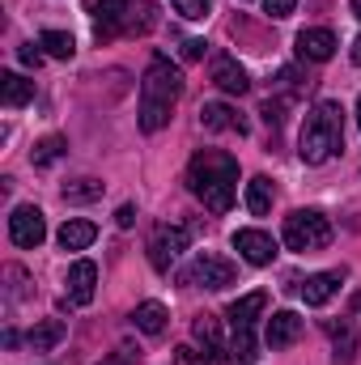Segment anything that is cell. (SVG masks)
Masks as SVG:
<instances>
[{"instance_id":"cell-1","label":"cell","mask_w":361,"mask_h":365,"mask_svg":"<svg viewBox=\"0 0 361 365\" xmlns=\"http://www.w3.org/2000/svg\"><path fill=\"white\" fill-rule=\"evenodd\" d=\"M187 182L195 191V200L208 208V212H230L234 195H238V162L230 153H217V149H204L191 158V170Z\"/></svg>"},{"instance_id":"cell-2","label":"cell","mask_w":361,"mask_h":365,"mask_svg":"<svg viewBox=\"0 0 361 365\" xmlns=\"http://www.w3.org/2000/svg\"><path fill=\"white\" fill-rule=\"evenodd\" d=\"M179 93H183V73L166 56H153V64L141 77V110H136L141 132H162L171 123V110H175Z\"/></svg>"},{"instance_id":"cell-3","label":"cell","mask_w":361,"mask_h":365,"mask_svg":"<svg viewBox=\"0 0 361 365\" xmlns=\"http://www.w3.org/2000/svg\"><path fill=\"white\" fill-rule=\"evenodd\" d=\"M340 149H345V110H340L336 98H323V102L306 115V123H302L298 153H302L306 166H323V162H332Z\"/></svg>"},{"instance_id":"cell-4","label":"cell","mask_w":361,"mask_h":365,"mask_svg":"<svg viewBox=\"0 0 361 365\" xmlns=\"http://www.w3.org/2000/svg\"><path fill=\"white\" fill-rule=\"evenodd\" d=\"M153 26V4L149 0H98L93 4V34L115 38V34H145Z\"/></svg>"},{"instance_id":"cell-5","label":"cell","mask_w":361,"mask_h":365,"mask_svg":"<svg viewBox=\"0 0 361 365\" xmlns=\"http://www.w3.org/2000/svg\"><path fill=\"white\" fill-rule=\"evenodd\" d=\"M280 238H285V247H289V251L310 255V251H323V247L332 242V225H327V217H323V212H315V208H298V212H289V217H285Z\"/></svg>"},{"instance_id":"cell-6","label":"cell","mask_w":361,"mask_h":365,"mask_svg":"<svg viewBox=\"0 0 361 365\" xmlns=\"http://www.w3.org/2000/svg\"><path fill=\"white\" fill-rule=\"evenodd\" d=\"M234 276H238V268H234L230 259H221V255H195V264L183 272V284H195V289H225V284H234Z\"/></svg>"},{"instance_id":"cell-7","label":"cell","mask_w":361,"mask_h":365,"mask_svg":"<svg viewBox=\"0 0 361 365\" xmlns=\"http://www.w3.org/2000/svg\"><path fill=\"white\" fill-rule=\"evenodd\" d=\"M9 238H13V247L34 251V247L47 238V221H43V212H39L34 204H17L13 217H9Z\"/></svg>"},{"instance_id":"cell-8","label":"cell","mask_w":361,"mask_h":365,"mask_svg":"<svg viewBox=\"0 0 361 365\" xmlns=\"http://www.w3.org/2000/svg\"><path fill=\"white\" fill-rule=\"evenodd\" d=\"M187 242H191L187 225H162V230L149 238V264H153L158 272H171V264L187 251Z\"/></svg>"},{"instance_id":"cell-9","label":"cell","mask_w":361,"mask_h":365,"mask_svg":"<svg viewBox=\"0 0 361 365\" xmlns=\"http://www.w3.org/2000/svg\"><path fill=\"white\" fill-rule=\"evenodd\" d=\"M234 251H238L247 264L268 268L272 259H276V238L264 234V230H238V234H234Z\"/></svg>"},{"instance_id":"cell-10","label":"cell","mask_w":361,"mask_h":365,"mask_svg":"<svg viewBox=\"0 0 361 365\" xmlns=\"http://www.w3.org/2000/svg\"><path fill=\"white\" fill-rule=\"evenodd\" d=\"M298 56H302V60H310V64L332 60V56H336V34H332V30H323V26L302 30V34H298Z\"/></svg>"},{"instance_id":"cell-11","label":"cell","mask_w":361,"mask_h":365,"mask_svg":"<svg viewBox=\"0 0 361 365\" xmlns=\"http://www.w3.org/2000/svg\"><path fill=\"white\" fill-rule=\"evenodd\" d=\"M213 86L221 93H247L251 90V77H247V68L234 56H217L213 60Z\"/></svg>"},{"instance_id":"cell-12","label":"cell","mask_w":361,"mask_h":365,"mask_svg":"<svg viewBox=\"0 0 361 365\" xmlns=\"http://www.w3.org/2000/svg\"><path fill=\"white\" fill-rule=\"evenodd\" d=\"M68 302L73 306H90L93 302V289H98V268H93L90 259H77L73 268H68Z\"/></svg>"},{"instance_id":"cell-13","label":"cell","mask_w":361,"mask_h":365,"mask_svg":"<svg viewBox=\"0 0 361 365\" xmlns=\"http://www.w3.org/2000/svg\"><path fill=\"white\" fill-rule=\"evenodd\" d=\"M200 128L204 132H247V123L238 119V110H230L225 102H204L200 106Z\"/></svg>"},{"instance_id":"cell-14","label":"cell","mask_w":361,"mask_h":365,"mask_svg":"<svg viewBox=\"0 0 361 365\" xmlns=\"http://www.w3.org/2000/svg\"><path fill=\"white\" fill-rule=\"evenodd\" d=\"M336 289H340V272H315L302 284V302L306 306H327L336 297Z\"/></svg>"},{"instance_id":"cell-15","label":"cell","mask_w":361,"mask_h":365,"mask_svg":"<svg viewBox=\"0 0 361 365\" xmlns=\"http://www.w3.org/2000/svg\"><path fill=\"white\" fill-rule=\"evenodd\" d=\"M298 336H302V319L293 310H276L268 319V344L272 349H289Z\"/></svg>"},{"instance_id":"cell-16","label":"cell","mask_w":361,"mask_h":365,"mask_svg":"<svg viewBox=\"0 0 361 365\" xmlns=\"http://www.w3.org/2000/svg\"><path fill=\"white\" fill-rule=\"evenodd\" d=\"M264 306H268V297H264V293H247V297H238V302H230V310H225V319H230L234 327H255V319L264 314Z\"/></svg>"},{"instance_id":"cell-17","label":"cell","mask_w":361,"mask_h":365,"mask_svg":"<svg viewBox=\"0 0 361 365\" xmlns=\"http://www.w3.org/2000/svg\"><path fill=\"white\" fill-rule=\"evenodd\" d=\"M30 98H34V81H26L21 73H0V102H4L9 110L26 106Z\"/></svg>"},{"instance_id":"cell-18","label":"cell","mask_w":361,"mask_h":365,"mask_svg":"<svg viewBox=\"0 0 361 365\" xmlns=\"http://www.w3.org/2000/svg\"><path fill=\"white\" fill-rule=\"evenodd\" d=\"M64 336H68L64 319H43V323H34V327H30V349H34V353H51Z\"/></svg>"},{"instance_id":"cell-19","label":"cell","mask_w":361,"mask_h":365,"mask_svg":"<svg viewBox=\"0 0 361 365\" xmlns=\"http://www.w3.org/2000/svg\"><path fill=\"white\" fill-rule=\"evenodd\" d=\"M56 238H60L64 251H86L93 238H98V230H93V221H81V217H77V221H64Z\"/></svg>"},{"instance_id":"cell-20","label":"cell","mask_w":361,"mask_h":365,"mask_svg":"<svg viewBox=\"0 0 361 365\" xmlns=\"http://www.w3.org/2000/svg\"><path fill=\"white\" fill-rule=\"evenodd\" d=\"M166 319H171V314H166L162 302H141V306L132 310V323H136L145 336H162V331H166Z\"/></svg>"},{"instance_id":"cell-21","label":"cell","mask_w":361,"mask_h":365,"mask_svg":"<svg viewBox=\"0 0 361 365\" xmlns=\"http://www.w3.org/2000/svg\"><path fill=\"white\" fill-rule=\"evenodd\" d=\"M327 336L336 344V365H353V353H357V331L353 323H327Z\"/></svg>"},{"instance_id":"cell-22","label":"cell","mask_w":361,"mask_h":365,"mask_svg":"<svg viewBox=\"0 0 361 365\" xmlns=\"http://www.w3.org/2000/svg\"><path fill=\"white\" fill-rule=\"evenodd\" d=\"M225 357L234 365H251L260 353H255V331L251 327H234V336H230V344H225Z\"/></svg>"},{"instance_id":"cell-23","label":"cell","mask_w":361,"mask_h":365,"mask_svg":"<svg viewBox=\"0 0 361 365\" xmlns=\"http://www.w3.org/2000/svg\"><path fill=\"white\" fill-rule=\"evenodd\" d=\"M268 208H272V179L255 175V179L247 182V212L251 217H264Z\"/></svg>"},{"instance_id":"cell-24","label":"cell","mask_w":361,"mask_h":365,"mask_svg":"<svg viewBox=\"0 0 361 365\" xmlns=\"http://www.w3.org/2000/svg\"><path fill=\"white\" fill-rule=\"evenodd\" d=\"M39 47H47V56H56V60H73V51H77L73 34H64V30H43Z\"/></svg>"},{"instance_id":"cell-25","label":"cell","mask_w":361,"mask_h":365,"mask_svg":"<svg viewBox=\"0 0 361 365\" xmlns=\"http://www.w3.org/2000/svg\"><path fill=\"white\" fill-rule=\"evenodd\" d=\"M191 331H195V340L204 344V353H221V331H217V319L200 314V319L191 323Z\"/></svg>"},{"instance_id":"cell-26","label":"cell","mask_w":361,"mask_h":365,"mask_svg":"<svg viewBox=\"0 0 361 365\" xmlns=\"http://www.w3.org/2000/svg\"><path fill=\"white\" fill-rule=\"evenodd\" d=\"M60 158H64V136H43L34 145V166H51Z\"/></svg>"},{"instance_id":"cell-27","label":"cell","mask_w":361,"mask_h":365,"mask_svg":"<svg viewBox=\"0 0 361 365\" xmlns=\"http://www.w3.org/2000/svg\"><path fill=\"white\" fill-rule=\"evenodd\" d=\"M98 195H102V182L98 179H81V182H68V187H64V200H68V204H90Z\"/></svg>"},{"instance_id":"cell-28","label":"cell","mask_w":361,"mask_h":365,"mask_svg":"<svg viewBox=\"0 0 361 365\" xmlns=\"http://www.w3.org/2000/svg\"><path fill=\"white\" fill-rule=\"evenodd\" d=\"M171 4H175V13L191 17V21H200V17L208 13V0H171Z\"/></svg>"},{"instance_id":"cell-29","label":"cell","mask_w":361,"mask_h":365,"mask_svg":"<svg viewBox=\"0 0 361 365\" xmlns=\"http://www.w3.org/2000/svg\"><path fill=\"white\" fill-rule=\"evenodd\" d=\"M293 9H298V0H264V13L276 17V21H280V17H289Z\"/></svg>"},{"instance_id":"cell-30","label":"cell","mask_w":361,"mask_h":365,"mask_svg":"<svg viewBox=\"0 0 361 365\" xmlns=\"http://www.w3.org/2000/svg\"><path fill=\"white\" fill-rule=\"evenodd\" d=\"M175 361L179 365H208V357H200L191 344H183V349H175Z\"/></svg>"},{"instance_id":"cell-31","label":"cell","mask_w":361,"mask_h":365,"mask_svg":"<svg viewBox=\"0 0 361 365\" xmlns=\"http://www.w3.org/2000/svg\"><path fill=\"white\" fill-rule=\"evenodd\" d=\"M17 56H21V64H26V68H39V64H43V51H39L34 43H30V47H21Z\"/></svg>"},{"instance_id":"cell-32","label":"cell","mask_w":361,"mask_h":365,"mask_svg":"<svg viewBox=\"0 0 361 365\" xmlns=\"http://www.w3.org/2000/svg\"><path fill=\"white\" fill-rule=\"evenodd\" d=\"M183 60H204V43L200 38H187L183 43Z\"/></svg>"},{"instance_id":"cell-33","label":"cell","mask_w":361,"mask_h":365,"mask_svg":"<svg viewBox=\"0 0 361 365\" xmlns=\"http://www.w3.org/2000/svg\"><path fill=\"white\" fill-rule=\"evenodd\" d=\"M115 221H119V225H123V230H128V225H132V221H136V208H132V204H123V208H119V212H115Z\"/></svg>"},{"instance_id":"cell-34","label":"cell","mask_w":361,"mask_h":365,"mask_svg":"<svg viewBox=\"0 0 361 365\" xmlns=\"http://www.w3.org/2000/svg\"><path fill=\"white\" fill-rule=\"evenodd\" d=\"M132 361H136V357H132L128 349H119V357H115V361H106V365H132Z\"/></svg>"},{"instance_id":"cell-35","label":"cell","mask_w":361,"mask_h":365,"mask_svg":"<svg viewBox=\"0 0 361 365\" xmlns=\"http://www.w3.org/2000/svg\"><path fill=\"white\" fill-rule=\"evenodd\" d=\"M353 64H357V68H361V38H357V43H353Z\"/></svg>"},{"instance_id":"cell-36","label":"cell","mask_w":361,"mask_h":365,"mask_svg":"<svg viewBox=\"0 0 361 365\" xmlns=\"http://www.w3.org/2000/svg\"><path fill=\"white\" fill-rule=\"evenodd\" d=\"M349 9H353V17L361 21V0H349Z\"/></svg>"},{"instance_id":"cell-37","label":"cell","mask_w":361,"mask_h":365,"mask_svg":"<svg viewBox=\"0 0 361 365\" xmlns=\"http://www.w3.org/2000/svg\"><path fill=\"white\" fill-rule=\"evenodd\" d=\"M353 314H361V293L353 297Z\"/></svg>"},{"instance_id":"cell-38","label":"cell","mask_w":361,"mask_h":365,"mask_svg":"<svg viewBox=\"0 0 361 365\" xmlns=\"http://www.w3.org/2000/svg\"><path fill=\"white\" fill-rule=\"evenodd\" d=\"M357 128H361V98H357Z\"/></svg>"}]
</instances>
